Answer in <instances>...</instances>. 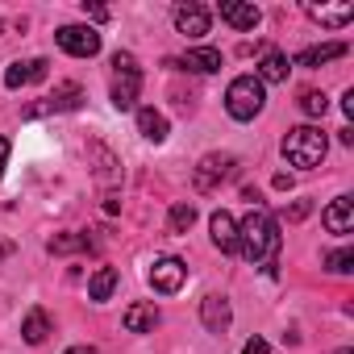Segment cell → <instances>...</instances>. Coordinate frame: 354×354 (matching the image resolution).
Wrapping results in <instances>:
<instances>
[{"label": "cell", "mask_w": 354, "mask_h": 354, "mask_svg": "<svg viewBox=\"0 0 354 354\" xmlns=\"http://www.w3.org/2000/svg\"><path fill=\"white\" fill-rule=\"evenodd\" d=\"M279 246H283V234H279V221L254 205L242 221H238V254L250 263V267H263L267 275H275V259H279Z\"/></svg>", "instance_id": "cell-1"}, {"label": "cell", "mask_w": 354, "mask_h": 354, "mask_svg": "<svg viewBox=\"0 0 354 354\" xmlns=\"http://www.w3.org/2000/svg\"><path fill=\"white\" fill-rule=\"evenodd\" d=\"M325 150H329V138H325L317 125H296V129H288V138H283V158H288L292 167H300V171L321 167V162H325Z\"/></svg>", "instance_id": "cell-2"}, {"label": "cell", "mask_w": 354, "mask_h": 354, "mask_svg": "<svg viewBox=\"0 0 354 354\" xmlns=\"http://www.w3.org/2000/svg\"><path fill=\"white\" fill-rule=\"evenodd\" d=\"M267 104V88L254 80V75H238L230 88H225V113L234 121H254Z\"/></svg>", "instance_id": "cell-3"}, {"label": "cell", "mask_w": 354, "mask_h": 354, "mask_svg": "<svg viewBox=\"0 0 354 354\" xmlns=\"http://www.w3.org/2000/svg\"><path fill=\"white\" fill-rule=\"evenodd\" d=\"M138 88H142V67H138V59H133L129 50H117V55H113V88H109L113 104H117L121 113L133 109V104H138Z\"/></svg>", "instance_id": "cell-4"}, {"label": "cell", "mask_w": 354, "mask_h": 354, "mask_svg": "<svg viewBox=\"0 0 354 354\" xmlns=\"http://www.w3.org/2000/svg\"><path fill=\"white\" fill-rule=\"evenodd\" d=\"M238 175V158L234 154H205L201 162H196V171H192V184H196V192H217L221 184H230Z\"/></svg>", "instance_id": "cell-5"}, {"label": "cell", "mask_w": 354, "mask_h": 354, "mask_svg": "<svg viewBox=\"0 0 354 354\" xmlns=\"http://www.w3.org/2000/svg\"><path fill=\"white\" fill-rule=\"evenodd\" d=\"M55 42L71 55V59H96L100 55V34L92 26H63L55 34Z\"/></svg>", "instance_id": "cell-6"}, {"label": "cell", "mask_w": 354, "mask_h": 354, "mask_svg": "<svg viewBox=\"0 0 354 354\" xmlns=\"http://www.w3.org/2000/svg\"><path fill=\"white\" fill-rule=\"evenodd\" d=\"M150 288L154 292H162V296H175V292H180L184 288V279H188V267H184V259H154L150 263Z\"/></svg>", "instance_id": "cell-7"}, {"label": "cell", "mask_w": 354, "mask_h": 354, "mask_svg": "<svg viewBox=\"0 0 354 354\" xmlns=\"http://www.w3.org/2000/svg\"><path fill=\"white\" fill-rule=\"evenodd\" d=\"M175 30H180L184 38H205L209 34V9L196 5V0H188V5H175Z\"/></svg>", "instance_id": "cell-8"}, {"label": "cell", "mask_w": 354, "mask_h": 354, "mask_svg": "<svg viewBox=\"0 0 354 354\" xmlns=\"http://www.w3.org/2000/svg\"><path fill=\"white\" fill-rule=\"evenodd\" d=\"M50 75V63L46 59H26V63H13L9 71H5V88L9 92H21V88H30V84H42Z\"/></svg>", "instance_id": "cell-9"}, {"label": "cell", "mask_w": 354, "mask_h": 354, "mask_svg": "<svg viewBox=\"0 0 354 354\" xmlns=\"http://www.w3.org/2000/svg\"><path fill=\"white\" fill-rule=\"evenodd\" d=\"M167 67H175V71H196V75H213V71H221V50L196 46V50H188L184 59H167Z\"/></svg>", "instance_id": "cell-10"}, {"label": "cell", "mask_w": 354, "mask_h": 354, "mask_svg": "<svg viewBox=\"0 0 354 354\" xmlns=\"http://www.w3.org/2000/svg\"><path fill=\"white\" fill-rule=\"evenodd\" d=\"M209 230H213V246H217L221 254H238V221H234V213L217 209V213L209 217Z\"/></svg>", "instance_id": "cell-11"}, {"label": "cell", "mask_w": 354, "mask_h": 354, "mask_svg": "<svg viewBox=\"0 0 354 354\" xmlns=\"http://www.w3.org/2000/svg\"><path fill=\"white\" fill-rule=\"evenodd\" d=\"M217 13H221V21L234 26V30H254V26L263 21V13H259L254 5H246V0H221Z\"/></svg>", "instance_id": "cell-12"}, {"label": "cell", "mask_w": 354, "mask_h": 354, "mask_svg": "<svg viewBox=\"0 0 354 354\" xmlns=\"http://www.w3.org/2000/svg\"><path fill=\"white\" fill-rule=\"evenodd\" d=\"M201 321H205L209 333H225L230 321H234L230 300H225V296H205V300H201Z\"/></svg>", "instance_id": "cell-13"}, {"label": "cell", "mask_w": 354, "mask_h": 354, "mask_svg": "<svg viewBox=\"0 0 354 354\" xmlns=\"http://www.w3.org/2000/svg\"><path fill=\"white\" fill-rule=\"evenodd\" d=\"M321 221H325L329 234H350V230H354V196H337V201L321 213Z\"/></svg>", "instance_id": "cell-14"}, {"label": "cell", "mask_w": 354, "mask_h": 354, "mask_svg": "<svg viewBox=\"0 0 354 354\" xmlns=\"http://www.w3.org/2000/svg\"><path fill=\"white\" fill-rule=\"evenodd\" d=\"M288 71H292V63H288L283 50H263V59H259V75H254V80L267 88V84H283Z\"/></svg>", "instance_id": "cell-15"}, {"label": "cell", "mask_w": 354, "mask_h": 354, "mask_svg": "<svg viewBox=\"0 0 354 354\" xmlns=\"http://www.w3.org/2000/svg\"><path fill=\"white\" fill-rule=\"evenodd\" d=\"M304 13L313 17V21H321V26H329V30H342V26H350L354 21V9L350 5H304Z\"/></svg>", "instance_id": "cell-16"}, {"label": "cell", "mask_w": 354, "mask_h": 354, "mask_svg": "<svg viewBox=\"0 0 354 354\" xmlns=\"http://www.w3.org/2000/svg\"><path fill=\"white\" fill-rule=\"evenodd\" d=\"M350 46L346 42H325V46H308V50H300L296 55V67H321V63H333V59H342Z\"/></svg>", "instance_id": "cell-17"}, {"label": "cell", "mask_w": 354, "mask_h": 354, "mask_svg": "<svg viewBox=\"0 0 354 354\" xmlns=\"http://www.w3.org/2000/svg\"><path fill=\"white\" fill-rule=\"evenodd\" d=\"M158 325V308L154 304H129L125 308V329L129 333H154Z\"/></svg>", "instance_id": "cell-18"}, {"label": "cell", "mask_w": 354, "mask_h": 354, "mask_svg": "<svg viewBox=\"0 0 354 354\" xmlns=\"http://www.w3.org/2000/svg\"><path fill=\"white\" fill-rule=\"evenodd\" d=\"M80 104H84L80 84H59V88H55V96H46V109H50V113H75Z\"/></svg>", "instance_id": "cell-19"}, {"label": "cell", "mask_w": 354, "mask_h": 354, "mask_svg": "<svg viewBox=\"0 0 354 354\" xmlns=\"http://www.w3.org/2000/svg\"><path fill=\"white\" fill-rule=\"evenodd\" d=\"M117 279H121V275H117V267H100V271L88 279V296H92L96 304H104V300L117 292Z\"/></svg>", "instance_id": "cell-20"}, {"label": "cell", "mask_w": 354, "mask_h": 354, "mask_svg": "<svg viewBox=\"0 0 354 354\" xmlns=\"http://www.w3.org/2000/svg\"><path fill=\"white\" fill-rule=\"evenodd\" d=\"M192 225H196V205L192 201H175L171 213H167V230L171 234H188Z\"/></svg>", "instance_id": "cell-21"}, {"label": "cell", "mask_w": 354, "mask_h": 354, "mask_svg": "<svg viewBox=\"0 0 354 354\" xmlns=\"http://www.w3.org/2000/svg\"><path fill=\"white\" fill-rule=\"evenodd\" d=\"M138 133L146 142H162L167 138V117L154 113V109H138Z\"/></svg>", "instance_id": "cell-22"}, {"label": "cell", "mask_w": 354, "mask_h": 354, "mask_svg": "<svg viewBox=\"0 0 354 354\" xmlns=\"http://www.w3.org/2000/svg\"><path fill=\"white\" fill-rule=\"evenodd\" d=\"M46 333H50V317H46L42 308H34V313L21 321V337H26L30 346H42V342H46Z\"/></svg>", "instance_id": "cell-23"}, {"label": "cell", "mask_w": 354, "mask_h": 354, "mask_svg": "<svg viewBox=\"0 0 354 354\" xmlns=\"http://www.w3.org/2000/svg\"><path fill=\"white\" fill-rule=\"evenodd\" d=\"M75 250H92L88 234H59V238H50V254H75Z\"/></svg>", "instance_id": "cell-24"}, {"label": "cell", "mask_w": 354, "mask_h": 354, "mask_svg": "<svg viewBox=\"0 0 354 354\" xmlns=\"http://www.w3.org/2000/svg\"><path fill=\"white\" fill-rule=\"evenodd\" d=\"M325 109H329L325 92H300V113L304 117H325Z\"/></svg>", "instance_id": "cell-25"}, {"label": "cell", "mask_w": 354, "mask_h": 354, "mask_svg": "<svg viewBox=\"0 0 354 354\" xmlns=\"http://www.w3.org/2000/svg\"><path fill=\"white\" fill-rule=\"evenodd\" d=\"M325 267H329L333 275H346V271H354V250H350V246H342V250H333V254L325 259Z\"/></svg>", "instance_id": "cell-26"}, {"label": "cell", "mask_w": 354, "mask_h": 354, "mask_svg": "<svg viewBox=\"0 0 354 354\" xmlns=\"http://www.w3.org/2000/svg\"><path fill=\"white\" fill-rule=\"evenodd\" d=\"M84 17H92L96 26H104V21H109V9H104V5H88V0H84Z\"/></svg>", "instance_id": "cell-27"}, {"label": "cell", "mask_w": 354, "mask_h": 354, "mask_svg": "<svg viewBox=\"0 0 354 354\" xmlns=\"http://www.w3.org/2000/svg\"><path fill=\"white\" fill-rule=\"evenodd\" d=\"M308 213H313V205H308V201H296V205L288 209V221H304Z\"/></svg>", "instance_id": "cell-28"}, {"label": "cell", "mask_w": 354, "mask_h": 354, "mask_svg": "<svg viewBox=\"0 0 354 354\" xmlns=\"http://www.w3.org/2000/svg\"><path fill=\"white\" fill-rule=\"evenodd\" d=\"M242 354H267V342H263V337H250V342H246V350H242Z\"/></svg>", "instance_id": "cell-29"}, {"label": "cell", "mask_w": 354, "mask_h": 354, "mask_svg": "<svg viewBox=\"0 0 354 354\" xmlns=\"http://www.w3.org/2000/svg\"><path fill=\"white\" fill-rule=\"evenodd\" d=\"M342 113H346V117H354V88L342 96Z\"/></svg>", "instance_id": "cell-30"}, {"label": "cell", "mask_w": 354, "mask_h": 354, "mask_svg": "<svg viewBox=\"0 0 354 354\" xmlns=\"http://www.w3.org/2000/svg\"><path fill=\"white\" fill-rule=\"evenodd\" d=\"M5 162H9V138H0V175H5Z\"/></svg>", "instance_id": "cell-31"}, {"label": "cell", "mask_w": 354, "mask_h": 354, "mask_svg": "<svg viewBox=\"0 0 354 354\" xmlns=\"http://www.w3.org/2000/svg\"><path fill=\"white\" fill-rule=\"evenodd\" d=\"M337 138H342V146H354V129L346 125V129H337Z\"/></svg>", "instance_id": "cell-32"}, {"label": "cell", "mask_w": 354, "mask_h": 354, "mask_svg": "<svg viewBox=\"0 0 354 354\" xmlns=\"http://www.w3.org/2000/svg\"><path fill=\"white\" fill-rule=\"evenodd\" d=\"M63 354H96V346H71V350H63Z\"/></svg>", "instance_id": "cell-33"}, {"label": "cell", "mask_w": 354, "mask_h": 354, "mask_svg": "<svg viewBox=\"0 0 354 354\" xmlns=\"http://www.w3.org/2000/svg\"><path fill=\"white\" fill-rule=\"evenodd\" d=\"M337 354H354V350H337Z\"/></svg>", "instance_id": "cell-34"}, {"label": "cell", "mask_w": 354, "mask_h": 354, "mask_svg": "<svg viewBox=\"0 0 354 354\" xmlns=\"http://www.w3.org/2000/svg\"><path fill=\"white\" fill-rule=\"evenodd\" d=\"M0 34H5V21H0Z\"/></svg>", "instance_id": "cell-35"}, {"label": "cell", "mask_w": 354, "mask_h": 354, "mask_svg": "<svg viewBox=\"0 0 354 354\" xmlns=\"http://www.w3.org/2000/svg\"><path fill=\"white\" fill-rule=\"evenodd\" d=\"M0 259H5V246H0Z\"/></svg>", "instance_id": "cell-36"}]
</instances>
